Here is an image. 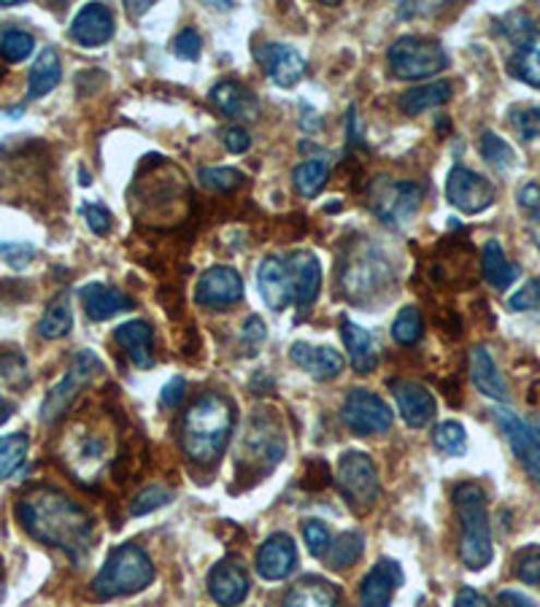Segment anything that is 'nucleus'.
<instances>
[{
	"label": "nucleus",
	"mask_w": 540,
	"mask_h": 607,
	"mask_svg": "<svg viewBox=\"0 0 540 607\" xmlns=\"http://www.w3.org/2000/svg\"><path fill=\"white\" fill-rule=\"evenodd\" d=\"M16 519L33 541L60 548L73 564L87 561L95 546V521L55 486H33L16 502Z\"/></svg>",
	"instance_id": "1"
},
{
	"label": "nucleus",
	"mask_w": 540,
	"mask_h": 607,
	"mask_svg": "<svg viewBox=\"0 0 540 607\" xmlns=\"http://www.w3.org/2000/svg\"><path fill=\"white\" fill-rule=\"evenodd\" d=\"M232 424H236V405L227 400L225 394H208L197 397L184 413L181 422V451L190 462L208 464L219 462L225 453L227 442H230Z\"/></svg>",
	"instance_id": "2"
},
{
	"label": "nucleus",
	"mask_w": 540,
	"mask_h": 607,
	"mask_svg": "<svg viewBox=\"0 0 540 607\" xmlns=\"http://www.w3.org/2000/svg\"><path fill=\"white\" fill-rule=\"evenodd\" d=\"M454 508L459 519V559L468 570H484L494 554L484 489L473 481L459 484L454 489Z\"/></svg>",
	"instance_id": "3"
},
{
	"label": "nucleus",
	"mask_w": 540,
	"mask_h": 607,
	"mask_svg": "<svg viewBox=\"0 0 540 607\" xmlns=\"http://www.w3.org/2000/svg\"><path fill=\"white\" fill-rule=\"evenodd\" d=\"M155 564H152L149 554L135 543H124L108 554L106 564L93 581V594L98 599H117L139 594L152 586L155 581Z\"/></svg>",
	"instance_id": "4"
},
{
	"label": "nucleus",
	"mask_w": 540,
	"mask_h": 607,
	"mask_svg": "<svg viewBox=\"0 0 540 607\" xmlns=\"http://www.w3.org/2000/svg\"><path fill=\"white\" fill-rule=\"evenodd\" d=\"M335 276H338V287L344 298L365 303V300L381 294V287L392 281V268L376 246L360 241L357 246L346 248Z\"/></svg>",
	"instance_id": "5"
},
{
	"label": "nucleus",
	"mask_w": 540,
	"mask_h": 607,
	"mask_svg": "<svg viewBox=\"0 0 540 607\" xmlns=\"http://www.w3.org/2000/svg\"><path fill=\"white\" fill-rule=\"evenodd\" d=\"M60 457L65 468L76 475V481L89 484V481L100 478L106 464L111 462V435H108V424L98 427L95 418H84L71 427L60 446Z\"/></svg>",
	"instance_id": "6"
},
{
	"label": "nucleus",
	"mask_w": 540,
	"mask_h": 607,
	"mask_svg": "<svg viewBox=\"0 0 540 607\" xmlns=\"http://www.w3.org/2000/svg\"><path fill=\"white\" fill-rule=\"evenodd\" d=\"M335 486L355 515H365L376 508L381 497L379 470L373 459L362 451H346L335 470Z\"/></svg>",
	"instance_id": "7"
},
{
	"label": "nucleus",
	"mask_w": 540,
	"mask_h": 607,
	"mask_svg": "<svg viewBox=\"0 0 540 607\" xmlns=\"http://www.w3.org/2000/svg\"><path fill=\"white\" fill-rule=\"evenodd\" d=\"M446 65V49L437 41H432V38L403 36L389 49V68L403 82H419V78L437 76Z\"/></svg>",
	"instance_id": "8"
},
{
	"label": "nucleus",
	"mask_w": 540,
	"mask_h": 607,
	"mask_svg": "<svg viewBox=\"0 0 540 607\" xmlns=\"http://www.w3.org/2000/svg\"><path fill=\"white\" fill-rule=\"evenodd\" d=\"M424 201V190L413 181H397L389 175H379L368 186V206L384 224H406L419 211Z\"/></svg>",
	"instance_id": "9"
},
{
	"label": "nucleus",
	"mask_w": 540,
	"mask_h": 607,
	"mask_svg": "<svg viewBox=\"0 0 540 607\" xmlns=\"http://www.w3.org/2000/svg\"><path fill=\"white\" fill-rule=\"evenodd\" d=\"M100 371H104V365H100V360L93 354V351H89V349L79 351V354L73 356L68 373L62 376V381L55 384L52 391L47 394V400H44L41 422L44 424L60 422V418L65 416L68 408L76 402V397L82 394V391L87 389L89 384H93V378L98 376Z\"/></svg>",
	"instance_id": "10"
},
{
	"label": "nucleus",
	"mask_w": 540,
	"mask_h": 607,
	"mask_svg": "<svg viewBox=\"0 0 540 607\" xmlns=\"http://www.w3.org/2000/svg\"><path fill=\"white\" fill-rule=\"evenodd\" d=\"M514 25L508 27L514 52L508 57V71L519 82L540 89V22L530 20L527 14L511 16Z\"/></svg>",
	"instance_id": "11"
},
{
	"label": "nucleus",
	"mask_w": 540,
	"mask_h": 607,
	"mask_svg": "<svg viewBox=\"0 0 540 607\" xmlns=\"http://www.w3.org/2000/svg\"><path fill=\"white\" fill-rule=\"evenodd\" d=\"M284 448L287 446H284V435L278 424L271 416H257L254 422H249L247 435H243L238 464H249V470L268 473L281 462Z\"/></svg>",
	"instance_id": "12"
},
{
	"label": "nucleus",
	"mask_w": 540,
	"mask_h": 607,
	"mask_svg": "<svg viewBox=\"0 0 540 607\" xmlns=\"http://www.w3.org/2000/svg\"><path fill=\"white\" fill-rule=\"evenodd\" d=\"M340 418L360 438H373V435L389 433L392 422H395L389 405L368 389H355L346 397L344 408H340Z\"/></svg>",
	"instance_id": "13"
},
{
	"label": "nucleus",
	"mask_w": 540,
	"mask_h": 607,
	"mask_svg": "<svg viewBox=\"0 0 540 607\" xmlns=\"http://www.w3.org/2000/svg\"><path fill=\"white\" fill-rule=\"evenodd\" d=\"M446 197L457 211L481 214L494 203V184L470 168H452L446 179Z\"/></svg>",
	"instance_id": "14"
},
{
	"label": "nucleus",
	"mask_w": 540,
	"mask_h": 607,
	"mask_svg": "<svg viewBox=\"0 0 540 607\" xmlns=\"http://www.w3.org/2000/svg\"><path fill=\"white\" fill-rule=\"evenodd\" d=\"M494 422H497L500 433L505 435L511 451L516 453L525 473L530 475L536 484H540V440L536 438L530 424L516 416L514 411H508V408H497V411H494Z\"/></svg>",
	"instance_id": "15"
},
{
	"label": "nucleus",
	"mask_w": 540,
	"mask_h": 607,
	"mask_svg": "<svg viewBox=\"0 0 540 607\" xmlns=\"http://www.w3.org/2000/svg\"><path fill=\"white\" fill-rule=\"evenodd\" d=\"M241 298H243L241 276H238L232 268H227V265L208 268L195 287V303L212 311L230 308V305H236Z\"/></svg>",
	"instance_id": "16"
},
{
	"label": "nucleus",
	"mask_w": 540,
	"mask_h": 607,
	"mask_svg": "<svg viewBox=\"0 0 540 607\" xmlns=\"http://www.w3.org/2000/svg\"><path fill=\"white\" fill-rule=\"evenodd\" d=\"M71 38L84 49H98L113 38V14L104 3H87L71 25Z\"/></svg>",
	"instance_id": "17"
},
{
	"label": "nucleus",
	"mask_w": 540,
	"mask_h": 607,
	"mask_svg": "<svg viewBox=\"0 0 540 607\" xmlns=\"http://www.w3.org/2000/svg\"><path fill=\"white\" fill-rule=\"evenodd\" d=\"M403 567L395 559H379L360 588L362 607H389L395 592L403 586Z\"/></svg>",
	"instance_id": "18"
},
{
	"label": "nucleus",
	"mask_w": 540,
	"mask_h": 607,
	"mask_svg": "<svg viewBox=\"0 0 540 607\" xmlns=\"http://www.w3.org/2000/svg\"><path fill=\"white\" fill-rule=\"evenodd\" d=\"M208 592L221 607H238L249 597V575L238 559H221L208 575Z\"/></svg>",
	"instance_id": "19"
},
{
	"label": "nucleus",
	"mask_w": 540,
	"mask_h": 607,
	"mask_svg": "<svg viewBox=\"0 0 540 607\" xmlns=\"http://www.w3.org/2000/svg\"><path fill=\"white\" fill-rule=\"evenodd\" d=\"M257 60L263 62L265 73L273 78V84L289 89L305 76V60L303 54L295 52L287 44H268L257 52Z\"/></svg>",
	"instance_id": "20"
},
{
	"label": "nucleus",
	"mask_w": 540,
	"mask_h": 607,
	"mask_svg": "<svg viewBox=\"0 0 540 607\" xmlns=\"http://www.w3.org/2000/svg\"><path fill=\"white\" fill-rule=\"evenodd\" d=\"M289 283H292V303L311 305L320 294L322 287V268L316 254L311 252H292L287 259Z\"/></svg>",
	"instance_id": "21"
},
{
	"label": "nucleus",
	"mask_w": 540,
	"mask_h": 607,
	"mask_svg": "<svg viewBox=\"0 0 540 607\" xmlns=\"http://www.w3.org/2000/svg\"><path fill=\"white\" fill-rule=\"evenodd\" d=\"M79 298H82V308L87 311V316L93 321H106L111 319V316L122 314V311L135 308V300L130 298V294H124L122 289L111 287V283H100V281H93L87 283V287H82Z\"/></svg>",
	"instance_id": "22"
},
{
	"label": "nucleus",
	"mask_w": 540,
	"mask_h": 607,
	"mask_svg": "<svg viewBox=\"0 0 540 607\" xmlns=\"http://www.w3.org/2000/svg\"><path fill=\"white\" fill-rule=\"evenodd\" d=\"M392 391H395L397 411L403 413V422L413 429L428 427L432 416H435V397L417 381H395Z\"/></svg>",
	"instance_id": "23"
},
{
	"label": "nucleus",
	"mask_w": 540,
	"mask_h": 607,
	"mask_svg": "<svg viewBox=\"0 0 540 607\" xmlns=\"http://www.w3.org/2000/svg\"><path fill=\"white\" fill-rule=\"evenodd\" d=\"M212 104L225 113V117L236 119V122H254V119L260 117L257 95L249 87H243V84L230 82V78L214 84Z\"/></svg>",
	"instance_id": "24"
},
{
	"label": "nucleus",
	"mask_w": 540,
	"mask_h": 607,
	"mask_svg": "<svg viewBox=\"0 0 540 607\" xmlns=\"http://www.w3.org/2000/svg\"><path fill=\"white\" fill-rule=\"evenodd\" d=\"M298 564V548L289 535H273L260 546L257 572L265 581H284Z\"/></svg>",
	"instance_id": "25"
},
{
	"label": "nucleus",
	"mask_w": 540,
	"mask_h": 607,
	"mask_svg": "<svg viewBox=\"0 0 540 607\" xmlns=\"http://www.w3.org/2000/svg\"><path fill=\"white\" fill-rule=\"evenodd\" d=\"M289 360L298 367H303L316 381H329V378L344 373V356L329 345H311V343H292Z\"/></svg>",
	"instance_id": "26"
},
{
	"label": "nucleus",
	"mask_w": 540,
	"mask_h": 607,
	"mask_svg": "<svg viewBox=\"0 0 540 607\" xmlns=\"http://www.w3.org/2000/svg\"><path fill=\"white\" fill-rule=\"evenodd\" d=\"M113 340L124 349L139 371H152L155 367V332H152L149 321H128V325L117 327Z\"/></svg>",
	"instance_id": "27"
},
{
	"label": "nucleus",
	"mask_w": 540,
	"mask_h": 607,
	"mask_svg": "<svg viewBox=\"0 0 540 607\" xmlns=\"http://www.w3.org/2000/svg\"><path fill=\"white\" fill-rule=\"evenodd\" d=\"M260 294L273 311H281L292 303V283H289V270L284 257H265L257 274Z\"/></svg>",
	"instance_id": "28"
},
{
	"label": "nucleus",
	"mask_w": 540,
	"mask_h": 607,
	"mask_svg": "<svg viewBox=\"0 0 540 607\" xmlns=\"http://www.w3.org/2000/svg\"><path fill=\"white\" fill-rule=\"evenodd\" d=\"M340 332H344V343H346V351H349V360H351V367H355L357 373H373L379 367V345L376 340H373V335L365 330V327L355 325L351 319H344L340 321Z\"/></svg>",
	"instance_id": "29"
},
{
	"label": "nucleus",
	"mask_w": 540,
	"mask_h": 607,
	"mask_svg": "<svg viewBox=\"0 0 540 607\" xmlns=\"http://www.w3.org/2000/svg\"><path fill=\"white\" fill-rule=\"evenodd\" d=\"M470 378H473L476 389L481 394L492 397V400H508V384H505L503 373L497 371V362L492 360V354L484 349V345H476L470 351Z\"/></svg>",
	"instance_id": "30"
},
{
	"label": "nucleus",
	"mask_w": 540,
	"mask_h": 607,
	"mask_svg": "<svg viewBox=\"0 0 540 607\" xmlns=\"http://www.w3.org/2000/svg\"><path fill=\"white\" fill-rule=\"evenodd\" d=\"M281 607H340V599L333 583L322 578H303L289 588Z\"/></svg>",
	"instance_id": "31"
},
{
	"label": "nucleus",
	"mask_w": 540,
	"mask_h": 607,
	"mask_svg": "<svg viewBox=\"0 0 540 607\" xmlns=\"http://www.w3.org/2000/svg\"><path fill=\"white\" fill-rule=\"evenodd\" d=\"M452 100V84L448 82H430L422 84V87H413L408 93H403L400 98V109L408 113V117H419V113L441 109Z\"/></svg>",
	"instance_id": "32"
},
{
	"label": "nucleus",
	"mask_w": 540,
	"mask_h": 607,
	"mask_svg": "<svg viewBox=\"0 0 540 607\" xmlns=\"http://www.w3.org/2000/svg\"><path fill=\"white\" fill-rule=\"evenodd\" d=\"M481 270H484V278L489 283H492L497 292H503V289H508L511 283L519 278V265L511 263L508 257H505L503 246H500V241H489L484 246V257H481Z\"/></svg>",
	"instance_id": "33"
},
{
	"label": "nucleus",
	"mask_w": 540,
	"mask_h": 607,
	"mask_svg": "<svg viewBox=\"0 0 540 607\" xmlns=\"http://www.w3.org/2000/svg\"><path fill=\"white\" fill-rule=\"evenodd\" d=\"M62 76V68H60V54L55 49H44L41 54L36 57L31 68V76H27V93L31 98H44L57 87Z\"/></svg>",
	"instance_id": "34"
},
{
	"label": "nucleus",
	"mask_w": 540,
	"mask_h": 607,
	"mask_svg": "<svg viewBox=\"0 0 540 607\" xmlns=\"http://www.w3.org/2000/svg\"><path fill=\"white\" fill-rule=\"evenodd\" d=\"M73 330V308H71V294L60 292L52 298V303L44 311L41 321H38V335L47 340L65 338Z\"/></svg>",
	"instance_id": "35"
},
{
	"label": "nucleus",
	"mask_w": 540,
	"mask_h": 607,
	"mask_svg": "<svg viewBox=\"0 0 540 607\" xmlns=\"http://www.w3.org/2000/svg\"><path fill=\"white\" fill-rule=\"evenodd\" d=\"M31 451V438L25 433H14L0 438V481L11 478L25 464Z\"/></svg>",
	"instance_id": "36"
},
{
	"label": "nucleus",
	"mask_w": 540,
	"mask_h": 607,
	"mask_svg": "<svg viewBox=\"0 0 540 607\" xmlns=\"http://www.w3.org/2000/svg\"><path fill=\"white\" fill-rule=\"evenodd\" d=\"M362 551H365L362 535H357V532H344V535H338L329 543V551L324 559H327V564L333 567V570H346V567L357 564Z\"/></svg>",
	"instance_id": "37"
},
{
	"label": "nucleus",
	"mask_w": 540,
	"mask_h": 607,
	"mask_svg": "<svg viewBox=\"0 0 540 607\" xmlns=\"http://www.w3.org/2000/svg\"><path fill=\"white\" fill-rule=\"evenodd\" d=\"M329 179V168L324 160H309L295 168V186L303 197H316Z\"/></svg>",
	"instance_id": "38"
},
{
	"label": "nucleus",
	"mask_w": 540,
	"mask_h": 607,
	"mask_svg": "<svg viewBox=\"0 0 540 607\" xmlns=\"http://www.w3.org/2000/svg\"><path fill=\"white\" fill-rule=\"evenodd\" d=\"M422 332H424L422 314H419L417 305H406V308L395 316V325H392V338H395V343H400V345H413V343H419Z\"/></svg>",
	"instance_id": "39"
},
{
	"label": "nucleus",
	"mask_w": 540,
	"mask_h": 607,
	"mask_svg": "<svg viewBox=\"0 0 540 607\" xmlns=\"http://www.w3.org/2000/svg\"><path fill=\"white\" fill-rule=\"evenodd\" d=\"M432 442L437 446V451L448 453V457H463L465 448H468V435H465V427L459 422H443L432 433Z\"/></svg>",
	"instance_id": "40"
},
{
	"label": "nucleus",
	"mask_w": 540,
	"mask_h": 607,
	"mask_svg": "<svg viewBox=\"0 0 540 607\" xmlns=\"http://www.w3.org/2000/svg\"><path fill=\"white\" fill-rule=\"evenodd\" d=\"M33 49H36V38L27 31L11 27V31H5L3 36H0V54H3L5 62L27 60V57L33 54Z\"/></svg>",
	"instance_id": "41"
},
{
	"label": "nucleus",
	"mask_w": 540,
	"mask_h": 607,
	"mask_svg": "<svg viewBox=\"0 0 540 607\" xmlns=\"http://www.w3.org/2000/svg\"><path fill=\"white\" fill-rule=\"evenodd\" d=\"M0 376H3L11 387L27 384V360L16 345H0Z\"/></svg>",
	"instance_id": "42"
},
{
	"label": "nucleus",
	"mask_w": 540,
	"mask_h": 607,
	"mask_svg": "<svg viewBox=\"0 0 540 607\" xmlns=\"http://www.w3.org/2000/svg\"><path fill=\"white\" fill-rule=\"evenodd\" d=\"M508 124L521 141L540 138V106H514L508 113Z\"/></svg>",
	"instance_id": "43"
},
{
	"label": "nucleus",
	"mask_w": 540,
	"mask_h": 607,
	"mask_svg": "<svg viewBox=\"0 0 540 607\" xmlns=\"http://www.w3.org/2000/svg\"><path fill=\"white\" fill-rule=\"evenodd\" d=\"M481 155L494 170H508L514 166V149L500 138L497 133H484L481 135Z\"/></svg>",
	"instance_id": "44"
},
{
	"label": "nucleus",
	"mask_w": 540,
	"mask_h": 607,
	"mask_svg": "<svg viewBox=\"0 0 540 607\" xmlns=\"http://www.w3.org/2000/svg\"><path fill=\"white\" fill-rule=\"evenodd\" d=\"M201 181L206 190L230 192V190H238V186L247 181V175H243L238 168H203Z\"/></svg>",
	"instance_id": "45"
},
{
	"label": "nucleus",
	"mask_w": 540,
	"mask_h": 607,
	"mask_svg": "<svg viewBox=\"0 0 540 607\" xmlns=\"http://www.w3.org/2000/svg\"><path fill=\"white\" fill-rule=\"evenodd\" d=\"M303 541L305 546H309L311 556H316V559H324L329 551V543H333V535H329L327 524L324 521H316V519H309L303 524Z\"/></svg>",
	"instance_id": "46"
},
{
	"label": "nucleus",
	"mask_w": 540,
	"mask_h": 607,
	"mask_svg": "<svg viewBox=\"0 0 540 607\" xmlns=\"http://www.w3.org/2000/svg\"><path fill=\"white\" fill-rule=\"evenodd\" d=\"M170 499H173V491L165 489V486H146V489L133 499V505H130V515L152 513V510L168 505Z\"/></svg>",
	"instance_id": "47"
},
{
	"label": "nucleus",
	"mask_w": 540,
	"mask_h": 607,
	"mask_svg": "<svg viewBox=\"0 0 540 607\" xmlns=\"http://www.w3.org/2000/svg\"><path fill=\"white\" fill-rule=\"evenodd\" d=\"M173 54L179 57V60H187V62H195L197 57L203 54V38L201 33L195 31V27H184V31L179 33V36L173 38Z\"/></svg>",
	"instance_id": "48"
},
{
	"label": "nucleus",
	"mask_w": 540,
	"mask_h": 607,
	"mask_svg": "<svg viewBox=\"0 0 540 607\" xmlns=\"http://www.w3.org/2000/svg\"><path fill=\"white\" fill-rule=\"evenodd\" d=\"M0 257H3L11 268L22 270L36 257V248H33L31 243H0Z\"/></svg>",
	"instance_id": "49"
},
{
	"label": "nucleus",
	"mask_w": 540,
	"mask_h": 607,
	"mask_svg": "<svg viewBox=\"0 0 540 607\" xmlns=\"http://www.w3.org/2000/svg\"><path fill=\"white\" fill-rule=\"evenodd\" d=\"M508 308L511 311H536L540 308V278H532L527 281L514 298L508 300Z\"/></svg>",
	"instance_id": "50"
},
{
	"label": "nucleus",
	"mask_w": 540,
	"mask_h": 607,
	"mask_svg": "<svg viewBox=\"0 0 540 607\" xmlns=\"http://www.w3.org/2000/svg\"><path fill=\"white\" fill-rule=\"evenodd\" d=\"M516 578L527 586L540 588V551H527L516 559Z\"/></svg>",
	"instance_id": "51"
},
{
	"label": "nucleus",
	"mask_w": 540,
	"mask_h": 607,
	"mask_svg": "<svg viewBox=\"0 0 540 607\" xmlns=\"http://www.w3.org/2000/svg\"><path fill=\"white\" fill-rule=\"evenodd\" d=\"M82 214H84V219H87V227L95 232V235H108V232H111L113 219L104 206H82Z\"/></svg>",
	"instance_id": "52"
},
{
	"label": "nucleus",
	"mask_w": 540,
	"mask_h": 607,
	"mask_svg": "<svg viewBox=\"0 0 540 607\" xmlns=\"http://www.w3.org/2000/svg\"><path fill=\"white\" fill-rule=\"evenodd\" d=\"M184 391H187L184 378H170V381L163 387L160 402L165 408H179V402L184 400Z\"/></svg>",
	"instance_id": "53"
},
{
	"label": "nucleus",
	"mask_w": 540,
	"mask_h": 607,
	"mask_svg": "<svg viewBox=\"0 0 540 607\" xmlns=\"http://www.w3.org/2000/svg\"><path fill=\"white\" fill-rule=\"evenodd\" d=\"M225 146L230 149V155H243L252 146V138L243 128H230L225 130Z\"/></svg>",
	"instance_id": "54"
},
{
	"label": "nucleus",
	"mask_w": 540,
	"mask_h": 607,
	"mask_svg": "<svg viewBox=\"0 0 540 607\" xmlns=\"http://www.w3.org/2000/svg\"><path fill=\"white\" fill-rule=\"evenodd\" d=\"M268 335V330H265V325H263V319L260 316H249L247 319V325H243V343H260V340Z\"/></svg>",
	"instance_id": "55"
},
{
	"label": "nucleus",
	"mask_w": 540,
	"mask_h": 607,
	"mask_svg": "<svg viewBox=\"0 0 540 607\" xmlns=\"http://www.w3.org/2000/svg\"><path fill=\"white\" fill-rule=\"evenodd\" d=\"M519 206L525 208L527 214L538 211L540 208V186L538 184H527L519 190Z\"/></svg>",
	"instance_id": "56"
},
{
	"label": "nucleus",
	"mask_w": 540,
	"mask_h": 607,
	"mask_svg": "<svg viewBox=\"0 0 540 607\" xmlns=\"http://www.w3.org/2000/svg\"><path fill=\"white\" fill-rule=\"evenodd\" d=\"M454 607H489L484 594H479L476 588H459L457 599H454Z\"/></svg>",
	"instance_id": "57"
},
{
	"label": "nucleus",
	"mask_w": 540,
	"mask_h": 607,
	"mask_svg": "<svg viewBox=\"0 0 540 607\" xmlns=\"http://www.w3.org/2000/svg\"><path fill=\"white\" fill-rule=\"evenodd\" d=\"M494 607H538L530 597H525L521 592H500Z\"/></svg>",
	"instance_id": "58"
},
{
	"label": "nucleus",
	"mask_w": 540,
	"mask_h": 607,
	"mask_svg": "<svg viewBox=\"0 0 540 607\" xmlns=\"http://www.w3.org/2000/svg\"><path fill=\"white\" fill-rule=\"evenodd\" d=\"M530 227H532V238H536V243L540 246V208L530 214Z\"/></svg>",
	"instance_id": "59"
},
{
	"label": "nucleus",
	"mask_w": 540,
	"mask_h": 607,
	"mask_svg": "<svg viewBox=\"0 0 540 607\" xmlns=\"http://www.w3.org/2000/svg\"><path fill=\"white\" fill-rule=\"evenodd\" d=\"M152 3H128V11H133V14H141V11H149Z\"/></svg>",
	"instance_id": "60"
},
{
	"label": "nucleus",
	"mask_w": 540,
	"mask_h": 607,
	"mask_svg": "<svg viewBox=\"0 0 540 607\" xmlns=\"http://www.w3.org/2000/svg\"><path fill=\"white\" fill-rule=\"evenodd\" d=\"M530 427H532V433H536V438L540 440V413H536V416H532Z\"/></svg>",
	"instance_id": "61"
},
{
	"label": "nucleus",
	"mask_w": 540,
	"mask_h": 607,
	"mask_svg": "<svg viewBox=\"0 0 540 607\" xmlns=\"http://www.w3.org/2000/svg\"><path fill=\"white\" fill-rule=\"evenodd\" d=\"M9 416H11V408L9 405H0V424H3Z\"/></svg>",
	"instance_id": "62"
},
{
	"label": "nucleus",
	"mask_w": 540,
	"mask_h": 607,
	"mask_svg": "<svg viewBox=\"0 0 540 607\" xmlns=\"http://www.w3.org/2000/svg\"><path fill=\"white\" fill-rule=\"evenodd\" d=\"M0 405H3V400H0Z\"/></svg>",
	"instance_id": "63"
}]
</instances>
